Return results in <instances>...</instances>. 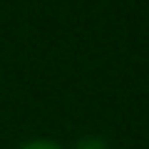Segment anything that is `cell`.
Returning <instances> with one entry per match:
<instances>
[{"label": "cell", "instance_id": "6da1fadb", "mask_svg": "<svg viewBox=\"0 0 149 149\" xmlns=\"http://www.w3.org/2000/svg\"><path fill=\"white\" fill-rule=\"evenodd\" d=\"M74 149H109V144L104 142V139L102 137H82L80 142L74 144Z\"/></svg>", "mask_w": 149, "mask_h": 149}, {"label": "cell", "instance_id": "7a4b0ae2", "mask_svg": "<svg viewBox=\"0 0 149 149\" xmlns=\"http://www.w3.org/2000/svg\"><path fill=\"white\" fill-rule=\"evenodd\" d=\"M17 149H62L57 142H50V139H32V142H25Z\"/></svg>", "mask_w": 149, "mask_h": 149}]
</instances>
